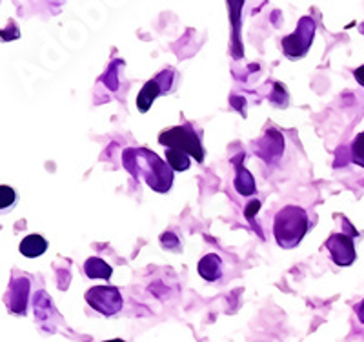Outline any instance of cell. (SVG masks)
Instances as JSON below:
<instances>
[{
	"label": "cell",
	"mask_w": 364,
	"mask_h": 342,
	"mask_svg": "<svg viewBox=\"0 0 364 342\" xmlns=\"http://www.w3.org/2000/svg\"><path fill=\"white\" fill-rule=\"evenodd\" d=\"M122 164L135 178H144L157 193H168L173 184V169L159 159L157 153L146 148H129L122 155Z\"/></svg>",
	"instance_id": "cell-1"
},
{
	"label": "cell",
	"mask_w": 364,
	"mask_h": 342,
	"mask_svg": "<svg viewBox=\"0 0 364 342\" xmlns=\"http://www.w3.org/2000/svg\"><path fill=\"white\" fill-rule=\"evenodd\" d=\"M175 77H177V75H175L173 68H168V70L162 71L161 75H157L155 79L148 80V82L142 86L139 97H136V107H139V112L146 113L159 95L173 91Z\"/></svg>",
	"instance_id": "cell-5"
},
{
	"label": "cell",
	"mask_w": 364,
	"mask_h": 342,
	"mask_svg": "<svg viewBox=\"0 0 364 342\" xmlns=\"http://www.w3.org/2000/svg\"><path fill=\"white\" fill-rule=\"evenodd\" d=\"M353 75H355V80H357V82H359L360 86L364 87V66L357 68V70L353 71Z\"/></svg>",
	"instance_id": "cell-17"
},
{
	"label": "cell",
	"mask_w": 364,
	"mask_h": 342,
	"mask_svg": "<svg viewBox=\"0 0 364 342\" xmlns=\"http://www.w3.org/2000/svg\"><path fill=\"white\" fill-rule=\"evenodd\" d=\"M18 250L28 259H35V257H41L42 253H46V250H48V240L41 235H28L26 239H22Z\"/></svg>",
	"instance_id": "cell-12"
},
{
	"label": "cell",
	"mask_w": 364,
	"mask_h": 342,
	"mask_svg": "<svg viewBox=\"0 0 364 342\" xmlns=\"http://www.w3.org/2000/svg\"><path fill=\"white\" fill-rule=\"evenodd\" d=\"M84 272L90 279H104V281H109V277L113 275L112 266L100 257H90L84 264Z\"/></svg>",
	"instance_id": "cell-11"
},
{
	"label": "cell",
	"mask_w": 364,
	"mask_h": 342,
	"mask_svg": "<svg viewBox=\"0 0 364 342\" xmlns=\"http://www.w3.org/2000/svg\"><path fill=\"white\" fill-rule=\"evenodd\" d=\"M315 37V22L311 17H302L299 21L297 29L288 37L282 38V51L288 58H302L310 50Z\"/></svg>",
	"instance_id": "cell-4"
},
{
	"label": "cell",
	"mask_w": 364,
	"mask_h": 342,
	"mask_svg": "<svg viewBox=\"0 0 364 342\" xmlns=\"http://www.w3.org/2000/svg\"><path fill=\"white\" fill-rule=\"evenodd\" d=\"M104 342H126V341H122V338H112V341H104Z\"/></svg>",
	"instance_id": "cell-18"
},
{
	"label": "cell",
	"mask_w": 364,
	"mask_h": 342,
	"mask_svg": "<svg viewBox=\"0 0 364 342\" xmlns=\"http://www.w3.org/2000/svg\"><path fill=\"white\" fill-rule=\"evenodd\" d=\"M87 304L106 317H113L122 309V295L115 286H95L86 292Z\"/></svg>",
	"instance_id": "cell-6"
},
{
	"label": "cell",
	"mask_w": 364,
	"mask_h": 342,
	"mask_svg": "<svg viewBox=\"0 0 364 342\" xmlns=\"http://www.w3.org/2000/svg\"><path fill=\"white\" fill-rule=\"evenodd\" d=\"M166 162L170 164V168L173 169V171H186L191 166L190 155L175 148L166 149Z\"/></svg>",
	"instance_id": "cell-13"
},
{
	"label": "cell",
	"mask_w": 364,
	"mask_h": 342,
	"mask_svg": "<svg viewBox=\"0 0 364 342\" xmlns=\"http://www.w3.org/2000/svg\"><path fill=\"white\" fill-rule=\"evenodd\" d=\"M242 159H245V155H240V157L233 159V164H235V168H237L235 190L239 191L240 195L250 197V195L255 193V178H253V175L250 173L245 166H242Z\"/></svg>",
	"instance_id": "cell-9"
},
{
	"label": "cell",
	"mask_w": 364,
	"mask_h": 342,
	"mask_svg": "<svg viewBox=\"0 0 364 342\" xmlns=\"http://www.w3.org/2000/svg\"><path fill=\"white\" fill-rule=\"evenodd\" d=\"M259 210H261V202H259V201H252V202H250L248 208H246V213H245L246 219H248L250 223H252L253 215H257V211H259Z\"/></svg>",
	"instance_id": "cell-16"
},
{
	"label": "cell",
	"mask_w": 364,
	"mask_h": 342,
	"mask_svg": "<svg viewBox=\"0 0 364 342\" xmlns=\"http://www.w3.org/2000/svg\"><path fill=\"white\" fill-rule=\"evenodd\" d=\"M308 228H310V220H308L306 211L299 206H284L277 211L273 219V237L279 246L291 250L304 239Z\"/></svg>",
	"instance_id": "cell-2"
},
{
	"label": "cell",
	"mask_w": 364,
	"mask_h": 342,
	"mask_svg": "<svg viewBox=\"0 0 364 342\" xmlns=\"http://www.w3.org/2000/svg\"><path fill=\"white\" fill-rule=\"evenodd\" d=\"M199 275L204 281L215 282L223 275V259L215 253H208L199 260Z\"/></svg>",
	"instance_id": "cell-10"
},
{
	"label": "cell",
	"mask_w": 364,
	"mask_h": 342,
	"mask_svg": "<svg viewBox=\"0 0 364 342\" xmlns=\"http://www.w3.org/2000/svg\"><path fill=\"white\" fill-rule=\"evenodd\" d=\"M29 281L24 277L13 279L8 289V308L13 314L26 315V302H28Z\"/></svg>",
	"instance_id": "cell-8"
},
{
	"label": "cell",
	"mask_w": 364,
	"mask_h": 342,
	"mask_svg": "<svg viewBox=\"0 0 364 342\" xmlns=\"http://www.w3.org/2000/svg\"><path fill=\"white\" fill-rule=\"evenodd\" d=\"M352 161L357 166H363L364 168V132L360 135L355 137V141L352 144Z\"/></svg>",
	"instance_id": "cell-15"
},
{
	"label": "cell",
	"mask_w": 364,
	"mask_h": 342,
	"mask_svg": "<svg viewBox=\"0 0 364 342\" xmlns=\"http://www.w3.org/2000/svg\"><path fill=\"white\" fill-rule=\"evenodd\" d=\"M363 33H364V28H363Z\"/></svg>",
	"instance_id": "cell-19"
},
{
	"label": "cell",
	"mask_w": 364,
	"mask_h": 342,
	"mask_svg": "<svg viewBox=\"0 0 364 342\" xmlns=\"http://www.w3.org/2000/svg\"><path fill=\"white\" fill-rule=\"evenodd\" d=\"M353 235H344V233H333L328 239L326 247L330 252L333 262L339 266H350L355 260V246H353Z\"/></svg>",
	"instance_id": "cell-7"
},
{
	"label": "cell",
	"mask_w": 364,
	"mask_h": 342,
	"mask_svg": "<svg viewBox=\"0 0 364 342\" xmlns=\"http://www.w3.org/2000/svg\"><path fill=\"white\" fill-rule=\"evenodd\" d=\"M15 202H17V193H15L11 186H0V208H2V211L11 210L15 206Z\"/></svg>",
	"instance_id": "cell-14"
},
{
	"label": "cell",
	"mask_w": 364,
	"mask_h": 342,
	"mask_svg": "<svg viewBox=\"0 0 364 342\" xmlns=\"http://www.w3.org/2000/svg\"><path fill=\"white\" fill-rule=\"evenodd\" d=\"M159 144L168 148L181 149V151L188 153L190 157H193L197 162L204 161V148L200 144V137L197 135L190 124H184V126H175V128L164 129V132L159 135Z\"/></svg>",
	"instance_id": "cell-3"
}]
</instances>
